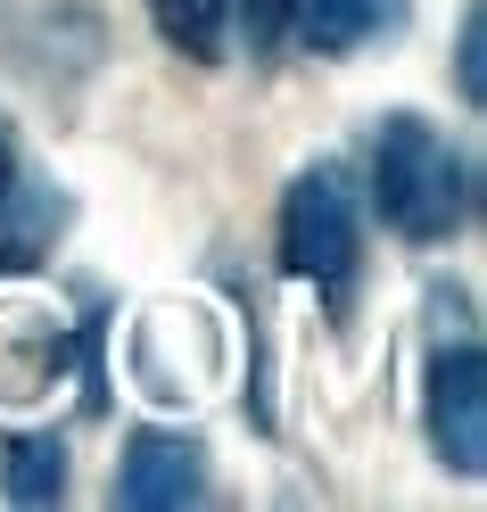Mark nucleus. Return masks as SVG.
Returning <instances> with one entry per match:
<instances>
[{
    "label": "nucleus",
    "instance_id": "obj_1",
    "mask_svg": "<svg viewBox=\"0 0 487 512\" xmlns=\"http://www.w3.org/2000/svg\"><path fill=\"white\" fill-rule=\"evenodd\" d=\"M372 207L380 223L397 240L413 248H438L454 240L471 223V166H463V149H454L430 116H380V133H372Z\"/></svg>",
    "mask_w": 487,
    "mask_h": 512
},
{
    "label": "nucleus",
    "instance_id": "obj_2",
    "mask_svg": "<svg viewBox=\"0 0 487 512\" xmlns=\"http://www.w3.org/2000/svg\"><path fill=\"white\" fill-rule=\"evenodd\" d=\"M273 256L289 281H314V290H347L355 265H364V199H355L347 166H306L298 182L281 190L273 215Z\"/></svg>",
    "mask_w": 487,
    "mask_h": 512
},
{
    "label": "nucleus",
    "instance_id": "obj_3",
    "mask_svg": "<svg viewBox=\"0 0 487 512\" xmlns=\"http://www.w3.org/2000/svg\"><path fill=\"white\" fill-rule=\"evenodd\" d=\"M421 422H430V446L446 471H463V479L487 471V356H479V339H454L430 356Z\"/></svg>",
    "mask_w": 487,
    "mask_h": 512
},
{
    "label": "nucleus",
    "instance_id": "obj_4",
    "mask_svg": "<svg viewBox=\"0 0 487 512\" xmlns=\"http://www.w3.org/2000/svg\"><path fill=\"white\" fill-rule=\"evenodd\" d=\"M199 496H207L199 438H182V430H133L124 438V463H116V504L124 512H182Z\"/></svg>",
    "mask_w": 487,
    "mask_h": 512
},
{
    "label": "nucleus",
    "instance_id": "obj_5",
    "mask_svg": "<svg viewBox=\"0 0 487 512\" xmlns=\"http://www.w3.org/2000/svg\"><path fill=\"white\" fill-rule=\"evenodd\" d=\"M405 9L413 0H298V25H289V34L314 58H347V50H364L380 34H397Z\"/></svg>",
    "mask_w": 487,
    "mask_h": 512
},
{
    "label": "nucleus",
    "instance_id": "obj_6",
    "mask_svg": "<svg viewBox=\"0 0 487 512\" xmlns=\"http://www.w3.org/2000/svg\"><path fill=\"white\" fill-rule=\"evenodd\" d=\"M157 42L182 50L190 67H215L223 50H232V0H141Z\"/></svg>",
    "mask_w": 487,
    "mask_h": 512
},
{
    "label": "nucleus",
    "instance_id": "obj_7",
    "mask_svg": "<svg viewBox=\"0 0 487 512\" xmlns=\"http://www.w3.org/2000/svg\"><path fill=\"white\" fill-rule=\"evenodd\" d=\"M0 488H9V504H58V496H67V446H58L50 430L9 438V455H0Z\"/></svg>",
    "mask_w": 487,
    "mask_h": 512
},
{
    "label": "nucleus",
    "instance_id": "obj_8",
    "mask_svg": "<svg viewBox=\"0 0 487 512\" xmlns=\"http://www.w3.org/2000/svg\"><path fill=\"white\" fill-rule=\"evenodd\" d=\"M454 91H463V108H487V9L479 0L454 25Z\"/></svg>",
    "mask_w": 487,
    "mask_h": 512
},
{
    "label": "nucleus",
    "instance_id": "obj_9",
    "mask_svg": "<svg viewBox=\"0 0 487 512\" xmlns=\"http://www.w3.org/2000/svg\"><path fill=\"white\" fill-rule=\"evenodd\" d=\"M289 25H298V0H232V34H248V50L265 58L289 42Z\"/></svg>",
    "mask_w": 487,
    "mask_h": 512
},
{
    "label": "nucleus",
    "instance_id": "obj_10",
    "mask_svg": "<svg viewBox=\"0 0 487 512\" xmlns=\"http://www.w3.org/2000/svg\"><path fill=\"white\" fill-rule=\"evenodd\" d=\"M9 190H17V141L0 133V199H9Z\"/></svg>",
    "mask_w": 487,
    "mask_h": 512
},
{
    "label": "nucleus",
    "instance_id": "obj_11",
    "mask_svg": "<svg viewBox=\"0 0 487 512\" xmlns=\"http://www.w3.org/2000/svg\"><path fill=\"white\" fill-rule=\"evenodd\" d=\"M25 265V248H9V240H0V273H17Z\"/></svg>",
    "mask_w": 487,
    "mask_h": 512
}]
</instances>
